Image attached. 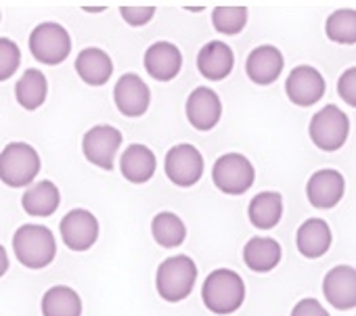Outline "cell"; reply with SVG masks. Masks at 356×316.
<instances>
[{"label": "cell", "instance_id": "cell-1", "mask_svg": "<svg viewBox=\"0 0 356 316\" xmlns=\"http://www.w3.org/2000/svg\"><path fill=\"white\" fill-rule=\"evenodd\" d=\"M13 251L19 264L30 270H42L57 256V241L51 228L42 224H24L13 235Z\"/></svg>", "mask_w": 356, "mask_h": 316}, {"label": "cell", "instance_id": "cell-2", "mask_svg": "<svg viewBox=\"0 0 356 316\" xmlns=\"http://www.w3.org/2000/svg\"><path fill=\"white\" fill-rule=\"evenodd\" d=\"M202 299L214 314H233L245 301V283L235 270L218 268L204 281Z\"/></svg>", "mask_w": 356, "mask_h": 316}, {"label": "cell", "instance_id": "cell-3", "mask_svg": "<svg viewBox=\"0 0 356 316\" xmlns=\"http://www.w3.org/2000/svg\"><path fill=\"white\" fill-rule=\"evenodd\" d=\"M197 281V264L189 256H170L157 266L155 287L161 299L178 303L191 295Z\"/></svg>", "mask_w": 356, "mask_h": 316}, {"label": "cell", "instance_id": "cell-4", "mask_svg": "<svg viewBox=\"0 0 356 316\" xmlns=\"http://www.w3.org/2000/svg\"><path fill=\"white\" fill-rule=\"evenodd\" d=\"M40 172V155L28 142H11L0 151V181L11 189H24Z\"/></svg>", "mask_w": 356, "mask_h": 316}, {"label": "cell", "instance_id": "cell-5", "mask_svg": "<svg viewBox=\"0 0 356 316\" xmlns=\"http://www.w3.org/2000/svg\"><path fill=\"white\" fill-rule=\"evenodd\" d=\"M310 140L321 149V151H337L346 144L348 134H350V119L348 115L335 107V105H325L321 111H316L310 119L308 126Z\"/></svg>", "mask_w": 356, "mask_h": 316}, {"label": "cell", "instance_id": "cell-6", "mask_svg": "<svg viewBox=\"0 0 356 316\" xmlns=\"http://www.w3.org/2000/svg\"><path fill=\"white\" fill-rule=\"evenodd\" d=\"M30 53L44 65H59L72 53V38L63 26L44 22L30 34Z\"/></svg>", "mask_w": 356, "mask_h": 316}, {"label": "cell", "instance_id": "cell-7", "mask_svg": "<svg viewBox=\"0 0 356 316\" xmlns=\"http://www.w3.org/2000/svg\"><path fill=\"white\" fill-rule=\"evenodd\" d=\"M212 181L216 189L227 195H243L248 189H252L256 181V170L245 155L227 153L216 160L212 168Z\"/></svg>", "mask_w": 356, "mask_h": 316}, {"label": "cell", "instance_id": "cell-8", "mask_svg": "<svg viewBox=\"0 0 356 316\" xmlns=\"http://www.w3.org/2000/svg\"><path fill=\"white\" fill-rule=\"evenodd\" d=\"M163 170L172 185L181 187V189H189V187L197 185L204 176V157H202L200 149H195L189 142L174 144L165 153Z\"/></svg>", "mask_w": 356, "mask_h": 316}, {"label": "cell", "instance_id": "cell-9", "mask_svg": "<svg viewBox=\"0 0 356 316\" xmlns=\"http://www.w3.org/2000/svg\"><path fill=\"white\" fill-rule=\"evenodd\" d=\"M120 144H122V132L115 126L99 124L84 134L82 153L92 166L109 172L113 170V160L118 155Z\"/></svg>", "mask_w": 356, "mask_h": 316}, {"label": "cell", "instance_id": "cell-10", "mask_svg": "<svg viewBox=\"0 0 356 316\" xmlns=\"http://www.w3.org/2000/svg\"><path fill=\"white\" fill-rule=\"evenodd\" d=\"M59 231L65 247H70L72 251H86L99 239V220L92 212L78 208L63 216Z\"/></svg>", "mask_w": 356, "mask_h": 316}, {"label": "cell", "instance_id": "cell-11", "mask_svg": "<svg viewBox=\"0 0 356 316\" xmlns=\"http://www.w3.org/2000/svg\"><path fill=\"white\" fill-rule=\"evenodd\" d=\"M325 78L312 65H298L285 82L287 99L298 107L316 105L325 97Z\"/></svg>", "mask_w": 356, "mask_h": 316}, {"label": "cell", "instance_id": "cell-12", "mask_svg": "<svg viewBox=\"0 0 356 316\" xmlns=\"http://www.w3.org/2000/svg\"><path fill=\"white\" fill-rule=\"evenodd\" d=\"M113 101H115V107L122 115L140 117L149 109L151 90L140 76L124 74L113 88Z\"/></svg>", "mask_w": 356, "mask_h": 316}, {"label": "cell", "instance_id": "cell-13", "mask_svg": "<svg viewBox=\"0 0 356 316\" xmlns=\"http://www.w3.org/2000/svg\"><path fill=\"white\" fill-rule=\"evenodd\" d=\"M143 63H145L147 74L153 80L170 82L178 76V72H181V67H183V53L176 44L159 40V42H153L145 51Z\"/></svg>", "mask_w": 356, "mask_h": 316}, {"label": "cell", "instance_id": "cell-14", "mask_svg": "<svg viewBox=\"0 0 356 316\" xmlns=\"http://www.w3.org/2000/svg\"><path fill=\"white\" fill-rule=\"evenodd\" d=\"M185 109H187L189 124L200 132L212 130L220 122V115H222L220 97L212 88H206V86H200L189 94Z\"/></svg>", "mask_w": 356, "mask_h": 316}, {"label": "cell", "instance_id": "cell-15", "mask_svg": "<svg viewBox=\"0 0 356 316\" xmlns=\"http://www.w3.org/2000/svg\"><path fill=\"white\" fill-rule=\"evenodd\" d=\"M323 293L337 310L356 308V270L352 266H335L323 278Z\"/></svg>", "mask_w": 356, "mask_h": 316}, {"label": "cell", "instance_id": "cell-16", "mask_svg": "<svg viewBox=\"0 0 356 316\" xmlns=\"http://www.w3.org/2000/svg\"><path fill=\"white\" fill-rule=\"evenodd\" d=\"M283 65H285L283 53L273 44H262V47H256L248 55L245 74L254 84L270 86L273 82L279 80V76L283 72Z\"/></svg>", "mask_w": 356, "mask_h": 316}, {"label": "cell", "instance_id": "cell-17", "mask_svg": "<svg viewBox=\"0 0 356 316\" xmlns=\"http://www.w3.org/2000/svg\"><path fill=\"white\" fill-rule=\"evenodd\" d=\"M346 191V181L337 170H318L308 178L306 195L308 201L318 210L335 208Z\"/></svg>", "mask_w": 356, "mask_h": 316}, {"label": "cell", "instance_id": "cell-18", "mask_svg": "<svg viewBox=\"0 0 356 316\" xmlns=\"http://www.w3.org/2000/svg\"><path fill=\"white\" fill-rule=\"evenodd\" d=\"M235 67V53L222 40H212L197 53V69L206 80L220 82Z\"/></svg>", "mask_w": 356, "mask_h": 316}, {"label": "cell", "instance_id": "cell-19", "mask_svg": "<svg viewBox=\"0 0 356 316\" xmlns=\"http://www.w3.org/2000/svg\"><path fill=\"white\" fill-rule=\"evenodd\" d=\"M122 176L132 183V185H143L149 183L157 170V160L149 147L134 142L122 153V162H120Z\"/></svg>", "mask_w": 356, "mask_h": 316}, {"label": "cell", "instance_id": "cell-20", "mask_svg": "<svg viewBox=\"0 0 356 316\" xmlns=\"http://www.w3.org/2000/svg\"><path fill=\"white\" fill-rule=\"evenodd\" d=\"M76 72L80 76V80L92 88L97 86H105L113 74V61L111 57L101 51V49H84L78 59H76Z\"/></svg>", "mask_w": 356, "mask_h": 316}, {"label": "cell", "instance_id": "cell-21", "mask_svg": "<svg viewBox=\"0 0 356 316\" xmlns=\"http://www.w3.org/2000/svg\"><path fill=\"white\" fill-rule=\"evenodd\" d=\"M296 245L304 258L314 260V258L325 256L331 247L329 224L321 218H310V220L302 222L298 233H296Z\"/></svg>", "mask_w": 356, "mask_h": 316}, {"label": "cell", "instance_id": "cell-22", "mask_svg": "<svg viewBox=\"0 0 356 316\" xmlns=\"http://www.w3.org/2000/svg\"><path fill=\"white\" fill-rule=\"evenodd\" d=\"M22 206H24L26 214H30L34 218H49L59 210L61 193L53 181H40V183L28 187V191L22 197Z\"/></svg>", "mask_w": 356, "mask_h": 316}, {"label": "cell", "instance_id": "cell-23", "mask_svg": "<svg viewBox=\"0 0 356 316\" xmlns=\"http://www.w3.org/2000/svg\"><path fill=\"white\" fill-rule=\"evenodd\" d=\"M281 245L270 237H252L243 247V262L252 272H270L281 262Z\"/></svg>", "mask_w": 356, "mask_h": 316}, {"label": "cell", "instance_id": "cell-24", "mask_svg": "<svg viewBox=\"0 0 356 316\" xmlns=\"http://www.w3.org/2000/svg\"><path fill=\"white\" fill-rule=\"evenodd\" d=\"M281 216H283V197H281V193L264 191V193H258L250 201L248 218L256 228H262V231L275 228L279 224Z\"/></svg>", "mask_w": 356, "mask_h": 316}, {"label": "cell", "instance_id": "cell-25", "mask_svg": "<svg viewBox=\"0 0 356 316\" xmlns=\"http://www.w3.org/2000/svg\"><path fill=\"white\" fill-rule=\"evenodd\" d=\"M42 316H82V297L67 285H55L42 295Z\"/></svg>", "mask_w": 356, "mask_h": 316}, {"label": "cell", "instance_id": "cell-26", "mask_svg": "<svg viewBox=\"0 0 356 316\" xmlns=\"http://www.w3.org/2000/svg\"><path fill=\"white\" fill-rule=\"evenodd\" d=\"M47 94H49V82L47 76L38 69L24 72V76L15 84V99L28 111H36L40 105H44Z\"/></svg>", "mask_w": 356, "mask_h": 316}, {"label": "cell", "instance_id": "cell-27", "mask_svg": "<svg viewBox=\"0 0 356 316\" xmlns=\"http://www.w3.org/2000/svg\"><path fill=\"white\" fill-rule=\"evenodd\" d=\"M151 235L157 245L172 249L183 245L187 239V226L174 212H159L151 220Z\"/></svg>", "mask_w": 356, "mask_h": 316}, {"label": "cell", "instance_id": "cell-28", "mask_svg": "<svg viewBox=\"0 0 356 316\" xmlns=\"http://www.w3.org/2000/svg\"><path fill=\"white\" fill-rule=\"evenodd\" d=\"M327 38L337 44H354L356 42V11L339 9L327 17L325 24Z\"/></svg>", "mask_w": 356, "mask_h": 316}, {"label": "cell", "instance_id": "cell-29", "mask_svg": "<svg viewBox=\"0 0 356 316\" xmlns=\"http://www.w3.org/2000/svg\"><path fill=\"white\" fill-rule=\"evenodd\" d=\"M214 30L222 36H237L248 24V7H216L212 11Z\"/></svg>", "mask_w": 356, "mask_h": 316}, {"label": "cell", "instance_id": "cell-30", "mask_svg": "<svg viewBox=\"0 0 356 316\" xmlns=\"http://www.w3.org/2000/svg\"><path fill=\"white\" fill-rule=\"evenodd\" d=\"M22 63V51L11 38H0V82L9 80Z\"/></svg>", "mask_w": 356, "mask_h": 316}, {"label": "cell", "instance_id": "cell-31", "mask_svg": "<svg viewBox=\"0 0 356 316\" xmlns=\"http://www.w3.org/2000/svg\"><path fill=\"white\" fill-rule=\"evenodd\" d=\"M337 92L341 101L350 107H356V67L346 69L337 80Z\"/></svg>", "mask_w": 356, "mask_h": 316}, {"label": "cell", "instance_id": "cell-32", "mask_svg": "<svg viewBox=\"0 0 356 316\" xmlns=\"http://www.w3.org/2000/svg\"><path fill=\"white\" fill-rule=\"evenodd\" d=\"M120 15L122 19L132 26V28H140V26H147L153 15H155V7H122L120 9Z\"/></svg>", "mask_w": 356, "mask_h": 316}, {"label": "cell", "instance_id": "cell-33", "mask_svg": "<svg viewBox=\"0 0 356 316\" xmlns=\"http://www.w3.org/2000/svg\"><path fill=\"white\" fill-rule=\"evenodd\" d=\"M291 316H329V312H327L325 306H321L316 299L304 297V299H300V301L293 306Z\"/></svg>", "mask_w": 356, "mask_h": 316}, {"label": "cell", "instance_id": "cell-34", "mask_svg": "<svg viewBox=\"0 0 356 316\" xmlns=\"http://www.w3.org/2000/svg\"><path fill=\"white\" fill-rule=\"evenodd\" d=\"M7 270H9V253L3 245H0V278L7 274Z\"/></svg>", "mask_w": 356, "mask_h": 316}, {"label": "cell", "instance_id": "cell-35", "mask_svg": "<svg viewBox=\"0 0 356 316\" xmlns=\"http://www.w3.org/2000/svg\"><path fill=\"white\" fill-rule=\"evenodd\" d=\"M84 11H86V13H92V15H97V13H103L105 9H103V7H97V9H84Z\"/></svg>", "mask_w": 356, "mask_h": 316}]
</instances>
